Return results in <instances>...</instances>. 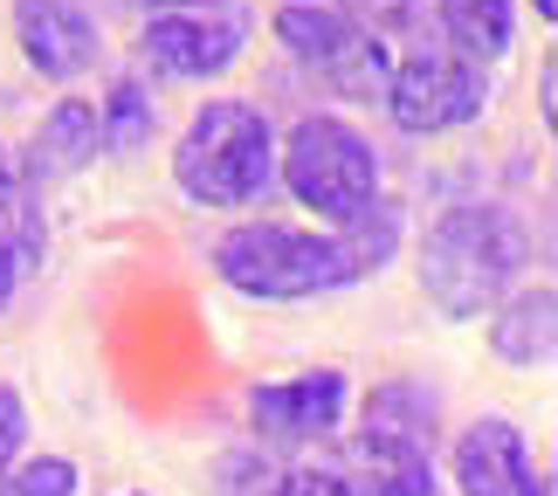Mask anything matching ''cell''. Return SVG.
<instances>
[{
    "mask_svg": "<svg viewBox=\"0 0 558 496\" xmlns=\"http://www.w3.org/2000/svg\"><path fill=\"white\" fill-rule=\"evenodd\" d=\"M407 214L400 201L359 207L352 221L331 228H290V221H242L214 242V269H221L228 290L255 297V304H304V297H331L379 276L400 255Z\"/></svg>",
    "mask_w": 558,
    "mask_h": 496,
    "instance_id": "obj_1",
    "label": "cell"
},
{
    "mask_svg": "<svg viewBox=\"0 0 558 496\" xmlns=\"http://www.w3.org/2000/svg\"><path fill=\"white\" fill-rule=\"evenodd\" d=\"M359 421H373V427H400V435H421V441H435L441 435V400H435V386H414V379H386L366 394V407H359Z\"/></svg>",
    "mask_w": 558,
    "mask_h": 496,
    "instance_id": "obj_17",
    "label": "cell"
},
{
    "mask_svg": "<svg viewBox=\"0 0 558 496\" xmlns=\"http://www.w3.org/2000/svg\"><path fill=\"white\" fill-rule=\"evenodd\" d=\"M255 35V14L234 8V0H193V8H153V21L138 28V56L153 62L159 76H221L242 62Z\"/></svg>",
    "mask_w": 558,
    "mask_h": 496,
    "instance_id": "obj_8",
    "label": "cell"
},
{
    "mask_svg": "<svg viewBox=\"0 0 558 496\" xmlns=\"http://www.w3.org/2000/svg\"><path fill=\"white\" fill-rule=\"evenodd\" d=\"M276 41H283L296 62H311L338 97H352V104L386 97L393 49H386V35L373 28L366 14L331 8V0H290V8L276 14Z\"/></svg>",
    "mask_w": 558,
    "mask_h": 496,
    "instance_id": "obj_5",
    "label": "cell"
},
{
    "mask_svg": "<svg viewBox=\"0 0 558 496\" xmlns=\"http://www.w3.org/2000/svg\"><path fill=\"white\" fill-rule=\"evenodd\" d=\"M435 21L469 62H497L518 41V0H435Z\"/></svg>",
    "mask_w": 558,
    "mask_h": 496,
    "instance_id": "obj_15",
    "label": "cell"
},
{
    "mask_svg": "<svg viewBox=\"0 0 558 496\" xmlns=\"http://www.w3.org/2000/svg\"><path fill=\"white\" fill-rule=\"evenodd\" d=\"M524 269H531V228L504 201H456L421 234V297L456 325L510 297Z\"/></svg>",
    "mask_w": 558,
    "mask_h": 496,
    "instance_id": "obj_2",
    "label": "cell"
},
{
    "mask_svg": "<svg viewBox=\"0 0 558 496\" xmlns=\"http://www.w3.org/2000/svg\"><path fill=\"white\" fill-rule=\"evenodd\" d=\"M290 483V462L263 441H242V448H221L207 469V489L214 496H283Z\"/></svg>",
    "mask_w": 558,
    "mask_h": 496,
    "instance_id": "obj_16",
    "label": "cell"
},
{
    "mask_svg": "<svg viewBox=\"0 0 558 496\" xmlns=\"http://www.w3.org/2000/svg\"><path fill=\"white\" fill-rule=\"evenodd\" d=\"M153 90H145L138 76H118L111 90H104L97 104V138H104V153H138L145 138H153Z\"/></svg>",
    "mask_w": 558,
    "mask_h": 496,
    "instance_id": "obj_18",
    "label": "cell"
},
{
    "mask_svg": "<svg viewBox=\"0 0 558 496\" xmlns=\"http://www.w3.org/2000/svg\"><path fill=\"white\" fill-rule=\"evenodd\" d=\"M97 153H104V138H97V104H90V97H62L56 111L35 124L28 153H21V166H14V180H21V186L70 180V172H83Z\"/></svg>",
    "mask_w": 558,
    "mask_h": 496,
    "instance_id": "obj_12",
    "label": "cell"
},
{
    "mask_svg": "<svg viewBox=\"0 0 558 496\" xmlns=\"http://www.w3.org/2000/svg\"><path fill=\"white\" fill-rule=\"evenodd\" d=\"M558 297L551 283L538 290H510L489 304V352H497L504 365H518V373H538V365H551L558 352Z\"/></svg>",
    "mask_w": 558,
    "mask_h": 496,
    "instance_id": "obj_13",
    "label": "cell"
},
{
    "mask_svg": "<svg viewBox=\"0 0 558 496\" xmlns=\"http://www.w3.org/2000/svg\"><path fill=\"white\" fill-rule=\"evenodd\" d=\"M41 249H49V228H41L35 186L8 180V186H0V311H8L14 297H21V283L35 276Z\"/></svg>",
    "mask_w": 558,
    "mask_h": 496,
    "instance_id": "obj_14",
    "label": "cell"
},
{
    "mask_svg": "<svg viewBox=\"0 0 558 496\" xmlns=\"http://www.w3.org/2000/svg\"><path fill=\"white\" fill-rule=\"evenodd\" d=\"M448 483L456 496H551V476L531 462L524 427L504 414H476L448 441Z\"/></svg>",
    "mask_w": 558,
    "mask_h": 496,
    "instance_id": "obj_9",
    "label": "cell"
},
{
    "mask_svg": "<svg viewBox=\"0 0 558 496\" xmlns=\"http://www.w3.org/2000/svg\"><path fill=\"white\" fill-rule=\"evenodd\" d=\"M14 180V159H8V145H0V186H8Z\"/></svg>",
    "mask_w": 558,
    "mask_h": 496,
    "instance_id": "obj_24",
    "label": "cell"
},
{
    "mask_svg": "<svg viewBox=\"0 0 558 496\" xmlns=\"http://www.w3.org/2000/svg\"><path fill=\"white\" fill-rule=\"evenodd\" d=\"M21 448H28V400L14 386H0V469H8Z\"/></svg>",
    "mask_w": 558,
    "mask_h": 496,
    "instance_id": "obj_21",
    "label": "cell"
},
{
    "mask_svg": "<svg viewBox=\"0 0 558 496\" xmlns=\"http://www.w3.org/2000/svg\"><path fill=\"white\" fill-rule=\"evenodd\" d=\"M248 435L263 448H317V441H338L352 421V379L338 365H304L290 379H255L248 400Z\"/></svg>",
    "mask_w": 558,
    "mask_h": 496,
    "instance_id": "obj_7",
    "label": "cell"
},
{
    "mask_svg": "<svg viewBox=\"0 0 558 496\" xmlns=\"http://www.w3.org/2000/svg\"><path fill=\"white\" fill-rule=\"evenodd\" d=\"M283 496H359V489H352V476L338 462H317V469H290Z\"/></svg>",
    "mask_w": 558,
    "mask_h": 496,
    "instance_id": "obj_20",
    "label": "cell"
},
{
    "mask_svg": "<svg viewBox=\"0 0 558 496\" xmlns=\"http://www.w3.org/2000/svg\"><path fill=\"white\" fill-rule=\"evenodd\" d=\"M386 118L400 124L407 138H441V132H462V124L483 118L489 104V83H483V62H469L456 49H407L393 56L386 70Z\"/></svg>",
    "mask_w": 558,
    "mask_h": 496,
    "instance_id": "obj_6",
    "label": "cell"
},
{
    "mask_svg": "<svg viewBox=\"0 0 558 496\" xmlns=\"http://www.w3.org/2000/svg\"><path fill=\"white\" fill-rule=\"evenodd\" d=\"M173 186L193 207H255L276 186V124L248 97H207L173 138Z\"/></svg>",
    "mask_w": 558,
    "mask_h": 496,
    "instance_id": "obj_3",
    "label": "cell"
},
{
    "mask_svg": "<svg viewBox=\"0 0 558 496\" xmlns=\"http://www.w3.org/2000/svg\"><path fill=\"white\" fill-rule=\"evenodd\" d=\"M276 180L317 221H352L359 207H373L386 193V166L352 118L311 111V118L290 124V138H276Z\"/></svg>",
    "mask_w": 558,
    "mask_h": 496,
    "instance_id": "obj_4",
    "label": "cell"
},
{
    "mask_svg": "<svg viewBox=\"0 0 558 496\" xmlns=\"http://www.w3.org/2000/svg\"><path fill=\"white\" fill-rule=\"evenodd\" d=\"M83 489V469L70 456H56V448H41V456H21L0 469V496H76Z\"/></svg>",
    "mask_w": 558,
    "mask_h": 496,
    "instance_id": "obj_19",
    "label": "cell"
},
{
    "mask_svg": "<svg viewBox=\"0 0 558 496\" xmlns=\"http://www.w3.org/2000/svg\"><path fill=\"white\" fill-rule=\"evenodd\" d=\"M352 476L359 496H441V476H435V441L421 435H400V427H373L359 421V435L338 462Z\"/></svg>",
    "mask_w": 558,
    "mask_h": 496,
    "instance_id": "obj_11",
    "label": "cell"
},
{
    "mask_svg": "<svg viewBox=\"0 0 558 496\" xmlns=\"http://www.w3.org/2000/svg\"><path fill=\"white\" fill-rule=\"evenodd\" d=\"M132 8H193V0H132Z\"/></svg>",
    "mask_w": 558,
    "mask_h": 496,
    "instance_id": "obj_22",
    "label": "cell"
},
{
    "mask_svg": "<svg viewBox=\"0 0 558 496\" xmlns=\"http://www.w3.org/2000/svg\"><path fill=\"white\" fill-rule=\"evenodd\" d=\"M531 8H538V21H558V0H531Z\"/></svg>",
    "mask_w": 558,
    "mask_h": 496,
    "instance_id": "obj_23",
    "label": "cell"
},
{
    "mask_svg": "<svg viewBox=\"0 0 558 496\" xmlns=\"http://www.w3.org/2000/svg\"><path fill=\"white\" fill-rule=\"evenodd\" d=\"M14 41H21V56H28L35 76L76 83L83 70H97L104 28L83 0H14Z\"/></svg>",
    "mask_w": 558,
    "mask_h": 496,
    "instance_id": "obj_10",
    "label": "cell"
}]
</instances>
